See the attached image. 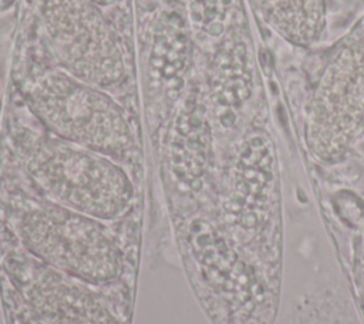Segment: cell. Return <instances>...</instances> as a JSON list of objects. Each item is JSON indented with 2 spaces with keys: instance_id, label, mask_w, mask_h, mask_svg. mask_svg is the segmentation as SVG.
<instances>
[{
  "instance_id": "obj_4",
  "label": "cell",
  "mask_w": 364,
  "mask_h": 324,
  "mask_svg": "<svg viewBox=\"0 0 364 324\" xmlns=\"http://www.w3.org/2000/svg\"><path fill=\"white\" fill-rule=\"evenodd\" d=\"M364 125V14L326 54L307 102L306 141L321 163L348 152Z\"/></svg>"
},
{
  "instance_id": "obj_8",
  "label": "cell",
  "mask_w": 364,
  "mask_h": 324,
  "mask_svg": "<svg viewBox=\"0 0 364 324\" xmlns=\"http://www.w3.org/2000/svg\"><path fill=\"white\" fill-rule=\"evenodd\" d=\"M354 276H355V286L358 298L364 307V226L361 230L357 253H355V263H354Z\"/></svg>"
},
{
  "instance_id": "obj_6",
  "label": "cell",
  "mask_w": 364,
  "mask_h": 324,
  "mask_svg": "<svg viewBox=\"0 0 364 324\" xmlns=\"http://www.w3.org/2000/svg\"><path fill=\"white\" fill-rule=\"evenodd\" d=\"M6 271L43 324H127L107 298L34 256L6 257Z\"/></svg>"
},
{
  "instance_id": "obj_1",
  "label": "cell",
  "mask_w": 364,
  "mask_h": 324,
  "mask_svg": "<svg viewBox=\"0 0 364 324\" xmlns=\"http://www.w3.org/2000/svg\"><path fill=\"white\" fill-rule=\"evenodd\" d=\"M21 92L30 111L51 135L129 163L136 142L125 111L108 91L90 85L57 64L33 71Z\"/></svg>"
},
{
  "instance_id": "obj_10",
  "label": "cell",
  "mask_w": 364,
  "mask_h": 324,
  "mask_svg": "<svg viewBox=\"0 0 364 324\" xmlns=\"http://www.w3.org/2000/svg\"><path fill=\"white\" fill-rule=\"evenodd\" d=\"M97 4H100L101 7H105V6H112L115 4L118 0H94Z\"/></svg>"
},
{
  "instance_id": "obj_2",
  "label": "cell",
  "mask_w": 364,
  "mask_h": 324,
  "mask_svg": "<svg viewBox=\"0 0 364 324\" xmlns=\"http://www.w3.org/2000/svg\"><path fill=\"white\" fill-rule=\"evenodd\" d=\"M24 168L31 182L68 209L114 220L125 215L134 200V186L114 159L54 135H31L21 145Z\"/></svg>"
},
{
  "instance_id": "obj_5",
  "label": "cell",
  "mask_w": 364,
  "mask_h": 324,
  "mask_svg": "<svg viewBox=\"0 0 364 324\" xmlns=\"http://www.w3.org/2000/svg\"><path fill=\"white\" fill-rule=\"evenodd\" d=\"M55 64L101 90L127 77L119 34L94 0H31Z\"/></svg>"
},
{
  "instance_id": "obj_7",
  "label": "cell",
  "mask_w": 364,
  "mask_h": 324,
  "mask_svg": "<svg viewBox=\"0 0 364 324\" xmlns=\"http://www.w3.org/2000/svg\"><path fill=\"white\" fill-rule=\"evenodd\" d=\"M255 11L277 36L297 47H310L324 34L326 0H250Z\"/></svg>"
},
{
  "instance_id": "obj_3",
  "label": "cell",
  "mask_w": 364,
  "mask_h": 324,
  "mask_svg": "<svg viewBox=\"0 0 364 324\" xmlns=\"http://www.w3.org/2000/svg\"><path fill=\"white\" fill-rule=\"evenodd\" d=\"M13 217L17 237L43 263L88 283L119 277L124 256L102 220L38 198L17 199Z\"/></svg>"
},
{
  "instance_id": "obj_9",
  "label": "cell",
  "mask_w": 364,
  "mask_h": 324,
  "mask_svg": "<svg viewBox=\"0 0 364 324\" xmlns=\"http://www.w3.org/2000/svg\"><path fill=\"white\" fill-rule=\"evenodd\" d=\"M14 1L16 0H0V13L9 10L14 4Z\"/></svg>"
}]
</instances>
